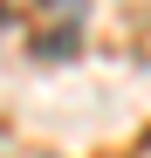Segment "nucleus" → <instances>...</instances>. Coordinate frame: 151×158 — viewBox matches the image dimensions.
I'll return each mask as SVG.
<instances>
[{
	"mask_svg": "<svg viewBox=\"0 0 151 158\" xmlns=\"http://www.w3.org/2000/svg\"><path fill=\"white\" fill-rule=\"evenodd\" d=\"M41 0H0V21H35Z\"/></svg>",
	"mask_w": 151,
	"mask_h": 158,
	"instance_id": "1",
	"label": "nucleus"
}]
</instances>
